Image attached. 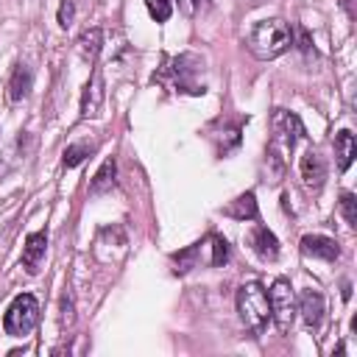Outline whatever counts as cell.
I'll list each match as a JSON object with an SVG mask.
<instances>
[{
    "label": "cell",
    "instance_id": "8",
    "mask_svg": "<svg viewBox=\"0 0 357 357\" xmlns=\"http://www.w3.org/2000/svg\"><path fill=\"white\" fill-rule=\"evenodd\" d=\"M301 181H304V187L310 190V192H321V187H324V181H326V162H324V156L318 153V151H307L304 156H301Z\"/></svg>",
    "mask_w": 357,
    "mask_h": 357
},
{
    "label": "cell",
    "instance_id": "22",
    "mask_svg": "<svg viewBox=\"0 0 357 357\" xmlns=\"http://www.w3.org/2000/svg\"><path fill=\"white\" fill-rule=\"evenodd\" d=\"M229 259V243L223 240V237H218V234H212V265H223Z\"/></svg>",
    "mask_w": 357,
    "mask_h": 357
},
{
    "label": "cell",
    "instance_id": "16",
    "mask_svg": "<svg viewBox=\"0 0 357 357\" xmlns=\"http://www.w3.org/2000/svg\"><path fill=\"white\" fill-rule=\"evenodd\" d=\"M114 173H117V165H114V156H109V159L98 167V173L92 176V181H89V192H92V195H103V192H109V190L114 187Z\"/></svg>",
    "mask_w": 357,
    "mask_h": 357
},
{
    "label": "cell",
    "instance_id": "2",
    "mask_svg": "<svg viewBox=\"0 0 357 357\" xmlns=\"http://www.w3.org/2000/svg\"><path fill=\"white\" fill-rule=\"evenodd\" d=\"M290 45H293V28L284 20H262L248 33V50L262 61L282 56Z\"/></svg>",
    "mask_w": 357,
    "mask_h": 357
},
{
    "label": "cell",
    "instance_id": "25",
    "mask_svg": "<svg viewBox=\"0 0 357 357\" xmlns=\"http://www.w3.org/2000/svg\"><path fill=\"white\" fill-rule=\"evenodd\" d=\"M73 17H75V3L73 0H61V6H59V25L67 28L73 22Z\"/></svg>",
    "mask_w": 357,
    "mask_h": 357
},
{
    "label": "cell",
    "instance_id": "23",
    "mask_svg": "<svg viewBox=\"0 0 357 357\" xmlns=\"http://www.w3.org/2000/svg\"><path fill=\"white\" fill-rule=\"evenodd\" d=\"M178 8H181L184 17H195L204 8H209V0H178Z\"/></svg>",
    "mask_w": 357,
    "mask_h": 357
},
{
    "label": "cell",
    "instance_id": "17",
    "mask_svg": "<svg viewBox=\"0 0 357 357\" xmlns=\"http://www.w3.org/2000/svg\"><path fill=\"white\" fill-rule=\"evenodd\" d=\"M223 215H229V218H234V220H254V218H257V198H254V192L237 195V198L223 209Z\"/></svg>",
    "mask_w": 357,
    "mask_h": 357
},
{
    "label": "cell",
    "instance_id": "19",
    "mask_svg": "<svg viewBox=\"0 0 357 357\" xmlns=\"http://www.w3.org/2000/svg\"><path fill=\"white\" fill-rule=\"evenodd\" d=\"M92 151H95V145H89V142L67 145V151H64V167H78V165H81Z\"/></svg>",
    "mask_w": 357,
    "mask_h": 357
},
{
    "label": "cell",
    "instance_id": "28",
    "mask_svg": "<svg viewBox=\"0 0 357 357\" xmlns=\"http://www.w3.org/2000/svg\"><path fill=\"white\" fill-rule=\"evenodd\" d=\"M349 296H351V284L346 282V284H343V298H349Z\"/></svg>",
    "mask_w": 357,
    "mask_h": 357
},
{
    "label": "cell",
    "instance_id": "24",
    "mask_svg": "<svg viewBox=\"0 0 357 357\" xmlns=\"http://www.w3.org/2000/svg\"><path fill=\"white\" fill-rule=\"evenodd\" d=\"M296 33H298V47H301V53H304V56H315V47H312V36H310V31H307L304 25H298V28H296Z\"/></svg>",
    "mask_w": 357,
    "mask_h": 357
},
{
    "label": "cell",
    "instance_id": "18",
    "mask_svg": "<svg viewBox=\"0 0 357 357\" xmlns=\"http://www.w3.org/2000/svg\"><path fill=\"white\" fill-rule=\"evenodd\" d=\"M198 251H201V243H192V245H187L184 251L173 254V257H170L173 273H187L190 268H195V265H198Z\"/></svg>",
    "mask_w": 357,
    "mask_h": 357
},
{
    "label": "cell",
    "instance_id": "4",
    "mask_svg": "<svg viewBox=\"0 0 357 357\" xmlns=\"http://www.w3.org/2000/svg\"><path fill=\"white\" fill-rule=\"evenodd\" d=\"M36 324H39V301H36L31 293H20V296L8 304L6 315H3V329H6V335H11V337H25V335L33 332Z\"/></svg>",
    "mask_w": 357,
    "mask_h": 357
},
{
    "label": "cell",
    "instance_id": "27",
    "mask_svg": "<svg viewBox=\"0 0 357 357\" xmlns=\"http://www.w3.org/2000/svg\"><path fill=\"white\" fill-rule=\"evenodd\" d=\"M340 3H343V8H346V11H349V17H351V20H354V8H351V0H340Z\"/></svg>",
    "mask_w": 357,
    "mask_h": 357
},
{
    "label": "cell",
    "instance_id": "12",
    "mask_svg": "<svg viewBox=\"0 0 357 357\" xmlns=\"http://www.w3.org/2000/svg\"><path fill=\"white\" fill-rule=\"evenodd\" d=\"M248 240H251V248L257 251V257H262L265 262H273L279 257V240L268 226H254Z\"/></svg>",
    "mask_w": 357,
    "mask_h": 357
},
{
    "label": "cell",
    "instance_id": "15",
    "mask_svg": "<svg viewBox=\"0 0 357 357\" xmlns=\"http://www.w3.org/2000/svg\"><path fill=\"white\" fill-rule=\"evenodd\" d=\"M75 45H78V53H81L84 61H95L100 47H103V31L100 28H86V31H81Z\"/></svg>",
    "mask_w": 357,
    "mask_h": 357
},
{
    "label": "cell",
    "instance_id": "20",
    "mask_svg": "<svg viewBox=\"0 0 357 357\" xmlns=\"http://www.w3.org/2000/svg\"><path fill=\"white\" fill-rule=\"evenodd\" d=\"M145 8L156 22H167L170 14H173V3L170 0H145Z\"/></svg>",
    "mask_w": 357,
    "mask_h": 357
},
{
    "label": "cell",
    "instance_id": "21",
    "mask_svg": "<svg viewBox=\"0 0 357 357\" xmlns=\"http://www.w3.org/2000/svg\"><path fill=\"white\" fill-rule=\"evenodd\" d=\"M340 212L349 226H357V198L354 192H340Z\"/></svg>",
    "mask_w": 357,
    "mask_h": 357
},
{
    "label": "cell",
    "instance_id": "3",
    "mask_svg": "<svg viewBox=\"0 0 357 357\" xmlns=\"http://www.w3.org/2000/svg\"><path fill=\"white\" fill-rule=\"evenodd\" d=\"M237 312H240V321L245 324V329L251 335H262L268 321H271L268 290L259 282H245L237 290Z\"/></svg>",
    "mask_w": 357,
    "mask_h": 357
},
{
    "label": "cell",
    "instance_id": "26",
    "mask_svg": "<svg viewBox=\"0 0 357 357\" xmlns=\"http://www.w3.org/2000/svg\"><path fill=\"white\" fill-rule=\"evenodd\" d=\"M73 324V301L64 296L61 298V326H70Z\"/></svg>",
    "mask_w": 357,
    "mask_h": 357
},
{
    "label": "cell",
    "instance_id": "10",
    "mask_svg": "<svg viewBox=\"0 0 357 357\" xmlns=\"http://www.w3.org/2000/svg\"><path fill=\"white\" fill-rule=\"evenodd\" d=\"M298 245H301V254H304V257H312V259L335 262V259L340 257V245H337V240L324 237V234H304Z\"/></svg>",
    "mask_w": 357,
    "mask_h": 357
},
{
    "label": "cell",
    "instance_id": "7",
    "mask_svg": "<svg viewBox=\"0 0 357 357\" xmlns=\"http://www.w3.org/2000/svg\"><path fill=\"white\" fill-rule=\"evenodd\" d=\"M103 98H106L103 75H100V70H95L89 84L84 86V95H81V117L84 120H95L100 114V109H103Z\"/></svg>",
    "mask_w": 357,
    "mask_h": 357
},
{
    "label": "cell",
    "instance_id": "9",
    "mask_svg": "<svg viewBox=\"0 0 357 357\" xmlns=\"http://www.w3.org/2000/svg\"><path fill=\"white\" fill-rule=\"evenodd\" d=\"M296 310L301 312V318H304V324H307V329H318L321 326V321H324V296L315 290V287H307V290H301L298 293V301H296Z\"/></svg>",
    "mask_w": 357,
    "mask_h": 357
},
{
    "label": "cell",
    "instance_id": "1",
    "mask_svg": "<svg viewBox=\"0 0 357 357\" xmlns=\"http://www.w3.org/2000/svg\"><path fill=\"white\" fill-rule=\"evenodd\" d=\"M271 131L273 134H271V142H268V167L273 173L271 181H279L282 173H284V165H287L290 151L304 137V126H301V120L293 112L276 109L273 117H271Z\"/></svg>",
    "mask_w": 357,
    "mask_h": 357
},
{
    "label": "cell",
    "instance_id": "11",
    "mask_svg": "<svg viewBox=\"0 0 357 357\" xmlns=\"http://www.w3.org/2000/svg\"><path fill=\"white\" fill-rule=\"evenodd\" d=\"M45 251H47V234L45 231H31L25 237V245H22V268L36 276L42 271V262H45Z\"/></svg>",
    "mask_w": 357,
    "mask_h": 357
},
{
    "label": "cell",
    "instance_id": "13",
    "mask_svg": "<svg viewBox=\"0 0 357 357\" xmlns=\"http://www.w3.org/2000/svg\"><path fill=\"white\" fill-rule=\"evenodd\" d=\"M31 86H33V73H31V67L17 64L14 73H11V78H8V100H11V103L25 100L28 92H31Z\"/></svg>",
    "mask_w": 357,
    "mask_h": 357
},
{
    "label": "cell",
    "instance_id": "5",
    "mask_svg": "<svg viewBox=\"0 0 357 357\" xmlns=\"http://www.w3.org/2000/svg\"><path fill=\"white\" fill-rule=\"evenodd\" d=\"M201 67H204L201 56H195V53H181V56L170 59V64H167V70H165V73L170 75V81H173L176 92L204 95V84L198 81Z\"/></svg>",
    "mask_w": 357,
    "mask_h": 357
},
{
    "label": "cell",
    "instance_id": "14",
    "mask_svg": "<svg viewBox=\"0 0 357 357\" xmlns=\"http://www.w3.org/2000/svg\"><path fill=\"white\" fill-rule=\"evenodd\" d=\"M354 153H357V142H354V134L349 128L337 131L335 137V159H337V170H349V165L354 162Z\"/></svg>",
    "mask_w": 357,
    "mask_h": 357
},
{
    "label": "cell",
    "instance_id": "6",
    "mask_svg": "<svg viewBox=\"0 0 357 357\" xmlns=\"http://www.w3.org/2000/svg\"><path fill=\"white\" fill-rule=\"evenodd\" d=\"M268 301H271V318L276 321L279 332H290V326L296 321V293H293L290 282L276 279L268 290Z\"/></svg>",
    "mask_w": 357,
    "mask_h": 357
}]
</instances>
